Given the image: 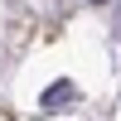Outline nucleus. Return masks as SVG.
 <instances>
[{
    "label": "nucleus",
    "mask_w": 121,
    "mask_h": 121,
    "mask_svg": "<svg viewBox=\"0 0 121 121\" xmlns=\"http://www.w3.org/2000/svg\"><path fill=\"white\" fill-rule=\"evenodd\" d=\"M73 92H78L73 82H53V87H44V112H63V107H73Z\"/></svg>",
    "instance_id": "f257e3e1"
},
{
    "label": "nucleus",
    "mask_w": 121,
    "mask_h": 121,
    "mask_svg": "<svg viewBox=\"0 0 121 121\" xmlns=\"http://www.w3.org/2000/svg\"><path fill=\"white\" fill-rule=\"evenodd\" d=\"M112 34L121 39V5H116V19H112Z\"/></svg>",
    "instance_id": "f03ea898"
},
{
    "label": "nucleus",
    "mask_w": 121,
    "mask_h": 121,
    "mask_svg": "<svg viewBox=\"0 0 121 121\" xmlns=\"http://www.w3.org/2000/svg\"><path fill=\"white\" fill-rule=\"evenodd\" d=\"M87 5H107V0H87Z\"/></svg>",
    "instance_id": "7ed1b4c3"
}]
</instances>
